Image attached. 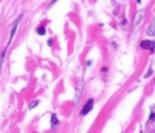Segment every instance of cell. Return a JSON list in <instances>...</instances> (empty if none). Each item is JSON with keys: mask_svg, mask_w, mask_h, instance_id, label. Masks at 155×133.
Segmentation results:
<instances>
[{"mask_svg": "<svg viewBox=\"0 0 155 133\" xmlns=\"http://www.w3.org/2000/svg\"><path fill=\"white\" fill-rule=\"evenodd\" d=\"M144 16H145L144 9H141V10L137 11V13L135 14V16L133 18V26L138 27L140 25V24L141 23V21L143 20Z\"/></svg>", "mask_w": 155, "mask_h": 133, "instance_id": "obj_1", "label": "cell"}, {"mask_svg": "<svg viewBox=\"0 0 155 133\" xmlns=\"http://www.w3.org/2000/svg\"><path fill=\"white\" fill-rule=\"evenodd\" d=\"M92 108H94V100L88 99L87 101H86V103L84 105L83 109L81 110V111H80V115L81 116L87 115V114L92 110Z\"/></svg>", "mask_w": 155, "mask_h": 133, "instance_id": "obj_2", "label": "cell"}, {"mask_svg": "<svg viewBox=\"0 0 155 133\" xmlns=\"http://www.w3.org/2000/svg\"><path fill=\"white\" fill-rule=\"evenodd\" d=\"M140 46L142 49L145 50H151L152 52H153L155 49V43L153 41H150V40H143L140 43Z\"/></svg>", "mask_w": 155, "mask_h": 133, "instance_id": "obj_3", "label": "cell"}, {"mask_svg": "<svg viewBox=\"0 0 155 133\" xmlns=\"http://www.w3.org/2000/svg\"><path fill=\"white\" fill-rule=\"evenodd\" d=\"M21 18H22V15H20L19 16H18V18L16 20L14 25H13V27H12V30H11V33H10V37H9V40H8V43H7V47L9 46V44L11 43L12 40H13V37L15 36L16 35V29H17V26H18V24H19V22L21 20Z\"/></svg>", "mask_w": 155, "mask_h": 133, "instance_id": "obj_4", "label": "cell"}, {"mask_svg": "<svg viewBox=\"0 0 155 133\" xmlns=\"http://www.w3.org/2000/svg\"><path fill=\"white\" fill-rule=\"evenodd\" d=\"M154 20H152V22L150 24V26L148 27L147 31H146V34L148 35H150V36H154V34H155V28H154Z\"/></svg>", "mask_w": 155, "mask_h": 133, "instance_id": "obj_5", "label": "cell"}, {"mask_svg": "<svg viewBox=\"0 0 155 133\" xmlns=\"http://www.w3.org/2000/svg\"><path fill=\"white\" fill-rule=\"evenodd\" d=\"M57 124H58V119H57L56 115H55V114H52V116H51V127L52 128H54Z\"/></svg>", "mask_w": 155, "mask_h": 133, "instance_id": "obj_6", "label": "cell"}, {"mask_svg": "<svg viewBox=\"0 0 155 133\" xmlns=\"http://www.w3.org/2000/svg\"><path fill=\"white\" fill-rule=\"evenodd\" d=\"M36 32L39 35H45L46 33V30L44 26H38L36 29Z\"/></svg>", "mask_w": 155, "mask_h": 133, "instance_id": "obj_7", "label": "cell"}, {"mask_svg": "<svg viewBox=\"0 0 155 133\" xmlns=\"http://www.w3.org/2000/svg\"><path fill=\"white\" fill-rule=\"evenodd\" d=\"M39 102H40V101H39L38 100H35L32 101V103H30V105H29V110L34 109L35 107H36L37 105L39 104Z\"/></svg>", "mask_w": 155, "mask_h": 133, "instance_id": "obj_8", "label": "cell"}, {"mask_svg": "<svg viewBox=\"0 0 155 133\" xmlns=\"http://www.w3.org/2000/svg\"><path fill=\"white\" fill-rule=\"evenodd\" d=\"M152 68H150V70H149V73H147L145 75H144V79H146V78H148V77H150V76L152 74Z\"/></svg>", "mask_w": 155, "mask_h": 133, "instance_id": "obj_9", "label": "cell"}, {"mask_svg": "<svg viewBox=\"0 0 155 133\" xmlns=\"http://www.w3.org/2000/svg\"><path fill=\"white\" fill-rule=\"evenodd\" d=\"M154 112H153V111H152H152H151V114H150V119L151 120H153L154 119Z\"/></svg>", "mask_w": 155, "mask_h": 133, "instance_id": "obj_10", "label": "cell"}, {"mask_svg": "<svg viewBox=\"0 0 155 133\" xmlns=\"http://www.w3.org/2000/svg\"><path fill=\"white\" fill-rule=\"evenodd\" d=\"M108 71V68L107 67H102V69H101V72L102 73H106Z\"/></svg>", "mask_w": 155, "mask_h": 133, "instance_id": "obj_11", "label": "cell"}, {"mask_svg": "<svg viewBox=\"0 0 155 133\" xmlns=\"http://www.w3.org/2000/svg\"><path fill=\"white\" fill-rule=\"evenodd\" d=\"M57 1H58V0H52V2H51L50 4H49V6H48V7H51L52 5H53V4H54L55 2H57Z\"/></svg>", "mask_w": 155, "mask_h": 133, "instance_id": "obj_12", "label": "cell"}, {"mask_svg": "<svg viewBox=\"0 0 155 133\" xmlns=\"http://www.w3.org/2000/svg\"><path fill=\"white\" fill-rule=\"evenodd\" d=\"M52 41H53L52 39H49L48 40V45L49 46H52Z\"/></svg>", "mask_w": 155, "mask_h": 133, "instance_id": "obj_13", "label": "cell"}, {"mask_svg": "<svg viewBox=\"0 0 155 133\" xmlns=\"http://www.w3.org/2000/svg\"><path fill=\"white\" fill-rule=\"evenodd\" d=\"M138 4H141V0H137Z\"/></svg>", "mask_w": 155, "mask_h": 133, "instance_id": "obj_14", "label": "cell"}]
</instances>
